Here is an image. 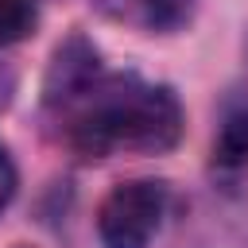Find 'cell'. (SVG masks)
I'll list each match as a JSON object with an SVG mask.
<instances>
[{
    "mask_svg": "<svg viewBox=\"0 0 248 248\" xmlns=\"http://www.w3.org/2000/svg\"><path fill=\"white\" fill-rule=\"evenodd\" d=\"M58 116H66L70 143L93 159L120 147L163 155L182 140V105L174 89L140 81L132 74L101 78Z\"/></svg>",
    "mask_w": 248,
    "mask_h": 248,
    "instance_id": "cell-1",
    "label": "cell"
},
{
    "mask_svg": "<svg viewBox=\"0 0 248 248\" xmlns=\"http://www.w3.org/2000/svg\"><path fill=\"white\" fill-rule=\"evenodd\" d=\"M167 213V190L151 178L120 182L97 205L101 248H147Z\"/></svg>",
    "mask_w": 248,
    "mask_h": 248,
    "instance_id": "cell-2",
    "label": "cell"
},
{
    "mask_svg": "<svg viewBox=\"0 0 248 248\" xmlns=\"http://www.w3.org/2000/svg\"><path fill=\"white\" fill-rule=\"evenodd\" d=\"M101 54L97 46L85 39V35H70L66 43H58L54 58H50V70H46V81H43V93H46V105L50 108H66L74 105L85 89H93L101 81Z\"/></svg>",
    "mask_w": 248,
    "mask_h": 248,
    "instance_id": "cell-3",
    "label": "cell"
},
{
    "mask_svg": "<svg viewBox=\"0 0 248 248\" xmlns=\"http://www.w3.org/2000/svg\"><path fill=\"white\" fill-rule=\"evenodd\" d=\"M213 163L217 167H244L248 163V108L225 116V124L213 140Z\"/></svg>",
    "mask_w": 248,
    "mask_h": 248,
    "instance_id": "cell-4",
    "label": "cell"
},
{
    "mask_svg": "<svg viewBox=\"0 0 248 248\" xmlns=\"http://www.w3.org/2000/svg\"><path fill=\"white\" fill-rule=\"evenodd\" d=\"M194 16V0H136L132 19L147 31H178Z\"/></svg>",
    "mask_w": 248,
    "mask_h": 248,
    "instance_id": "cell-5",
    "label": "cell"
},
{
    "mask_svg": "<svg viewBox=\"0 0 248 248\" xmlns=\"http://www.w3.org/2000/svg\"><path fill=\"white\" fill-rule=\"evenodd\" d=\"M39 23L35 0H0V46L23 43Z\"/></svg>",
    "mask_w": 248,
    "mask_h": 248,
    "instance_id": "cell-6",
    "label": "cell"
},
{
    "mask_svg": "<svg viewBox=\"0 0 248 248\" xmlns=\"http://www.w3.org/2000/svg\"><path fill=\"white\" fill-rule=\"evenodd\" d=\"M16 186H19V170H16L12 155H8V147H0V213L12 205V198H16Z\"/></svg>",
    "mask_w": 248,
    "mask_h": 248,
    "instance_id": "cell-7",
    "label": "cell"
},
{
    "mask_svg": "<svg viewBox=\"0 0 248 248\" xmlns=\"http://www.w3.org/2000/svg\"><path fill=\"white\" fill-rule=\"evenodd\" d=\"M97 8H105L108 16H132L136 0H97Z\"/></svg>",
    "mask_w": 248,
    "mask_h": 248,
    "instance_id": "cell-8",
    "label": "cell"
},
{
    "mask_svg": "<svg viewBox=\"0 0 248 248\" xmlns=\"http://www.w3.org/2000/svg\"><path fill=\"white\" fill-rule=\"evenodd\" d=\"M19 248H31V244H19Z\"/></svg>",
    "mask_w": 248,
    "mask_h": 248,
    "instance_id": "cell-9",
    "label": "cell"
}]
</instances>
